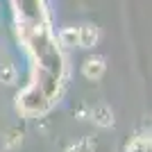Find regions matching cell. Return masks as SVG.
<instances>
[{"label": "cell", "instance_id": "cell-1", "mask_svg": "<svg viewBox=\"0 0 152 152\" xmlns=\"http://www.w3.org/2000/svg\"><path fill=\"white\" fill-rule=\"evenodd\" d=\"M102 73H104V61H102L100 57L86 59V64H84V75L89 77V80H98Z\"/></svg>", "mask_w": 152, "mask_h": 152}, {"label": "cell", "instance_id": "cell-2", "mask_svg": "<svg viewBox=\"0 0 152 152\" xmlns=\"http://www.w3.org/2000/svg\"><path fill=\"white\" fill-rule=\"evenodd\" d=\"M77 32H80V45H82V48H89V45H93L95 41H98V30H95L93 25L77 27Z\"/></svg>", "mask_w": 152, "mask_h": 152}, {"label": "cell", "instance_id": "cell-3", "mask_svg": "<svg viewBox=\"0 0 152 152\" xmlns=\"http://www.w3.org/2000/svg\"><path fill=\"white\" fill-rule=\"evenodd\" d=\"M61 43L64 45H80V32L75 27H68V30L61 32Z\"/></svg>", "mask_w": 152, "mask_h": 152}, {"label": "cell", "instance_id": "cell-4", "mask_svg": "<svg viewBox=\"0 0 152 152\" xmlns=\"http://www.w3.org/2000/svg\"><path fill=\"white\" fill-rule=\"evenodd\" d=\"M14 75H16V73H14V68L9 66V64H5V66L0 68V80H2V82H12Z\"/></svg>", "mask_w": 152, "mask_h": 152}]
</instances>
